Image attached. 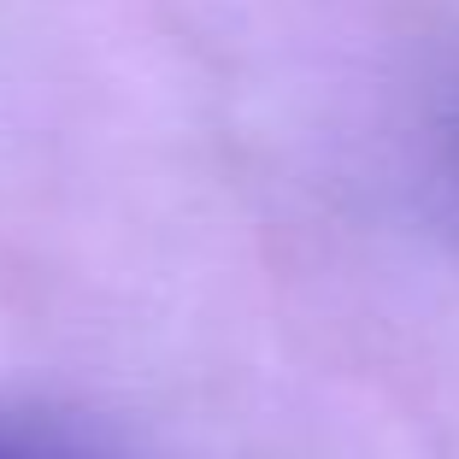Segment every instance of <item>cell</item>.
Listing matches in <instances>:
<instances>
[{
    "label": "cell",
    "instance_id": "1",
    "mask_svg": "<svg viewBox=\"0 0 459 459\" xmlns=\"http://www.w3.org/2000/svg\"><path fill=\"white\" fill-rule=\"evenodd\" d=\"M0 459H118L100 436L77 430L65 419H30L0 412Z\"/></svg>",
    "mask_w": 459,
    "mask_h": 459
}]
</instances>
